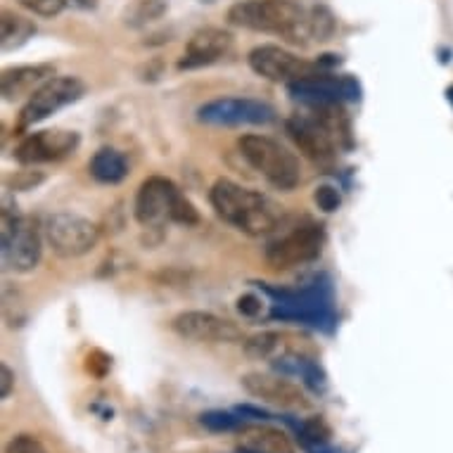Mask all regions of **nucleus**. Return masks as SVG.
I'll use <instances>...</instances> for the list:
<instances>
[{"instance_id": "nucleus-1", "label": "nucleus", "mask_w": 453, "mask_h": 453, "mask_svg": "<svg viewBox=\"0 0 453 453\" xmlns=\"http://www.w3.org/2000/svg\"><path fill=\"white\" fill-rule=\"evenodd\" d=\"M228 22L240 29L282 36L290 43L306 45L311 41L309 10L297 0H238L228 10Z\"/></svg>"}, {"instance_id": "nucleus-2", "label": "nucleus", "mask_w": 453, "mask_h": 453, "mask_svg": "<svg viewBox=\"0 0 453 453\" xmlns=\"http://www.w3.org/2000/svg\"><path fill=\"white\" fill-rule=\"evenodd\" d=\"M209 202L219 219L245 235H266L280 221V211L266 195L254 193L235 180L219 179L209 193Z\"/></svg>"}, {"instance_id": "nucleus-3", "label": "nucleus", "mask_w": 453, "mask_h": 453, "mask_svg": "<svg viewBox=\"0 0 453 453\" xmlns=\"http://www.w3.org/2000/svg\"><path fill=\"white\" fill-rule=\"evenodd\" d=\"M309 114L288 119V134L311 162L330 166L337 159V148L349 145V124L337 111V104H311Z\"/></svg>"}, {"instance_id": "nucleus-4", "label": "nucleus", "mask_w": 453, "mask_h": 453, "mask_svg": "<svg viewBox=\"0 0 453 453\" xmlns=\"http://www.w3.org/2000/svg\"><path fill=\"white\" fill-rule=\"evenodd\" d=\"M134 211L138 223L148 228H159L166 223H179V226L200 223V214L193 202L180 193L173 180L164 176L142 180L141 190L135 195Z\"/></svg>"}, {"instance_id": "nucleus-5", "label": "nucleus", "mask_w": 453, "mask_h": 453, "mask_svg": "<svg viewBox=\"0 0 453 453\" xmlns=\"http://www.w3.org/2000/svg\"><path fill=\"white\" fill-rule=\"evenodd\" d=\"M264 292L275 299L271 306V319L295 320L304 326L330 330L333 327V295L326 282H313L302 290H275L264 285Z\"/></svg>"}, {"instance_id": "nucleus-6", "label": "nucleus", "mask_w": 453, "mask_h": 453, "mask_svg": "<svg viewBox=\"0 0 453 453\" xmlns=\"http://www.w3.org/2000/svg\"><path fill=\"white\" fill-rule=\"evenodd\" d=\"M240 155L252 166L254 172L278 190H295L302 180V166L290 150L268 135H242L238 141Z\"/></svg>"}, {"instance_id": "nucleus-7", "label": "nucleus", "mask_w": 453, "mask_h": 453, "mask_svg": "<svg viewBox=\"0 0 453 453\" xmlns=\"http://www.w3.org/2000/svg\"><path fill=\"white\" fill-rule=\"evenodd\" d=\"M43 228H38L31 216L3 209L0 221V252L3 268L8 273H29L38 266L43 254Z\"/></svg>"}, {"instance_id": "nucleus-8", "label": "nucleus", "mask_w": 453, "mask_h": 453, "mask_svg": "<svg viewBox=\"0 0 453 453\" xmlns=\"http://www.w3.org/2000/svg\"><path fill=\"white\" fill-rule=\"evenodd\" d=\"M43 238L52 247V252L62 259H76L96 250L100 240V228L86 216L72 211H58L45 216Z\"/></svg>"}, {"instance_id": "nucleus-9", "label": "nucleus", "mask_w": 453, "mask_h": 453, "mask_svg": "<svg viewBox=\"0 0 453 453\" xmlns=\"http://www.w3.org/2000/svg\"><path fill=\"white\" fill-rule=\"evenodd\" d=\"M86 96V83L79 76H52L50 81H45L34 96L24 103L22 111H19V131H27L34 124H41L48 117H52L55 111H60L62 107L76 103Z\"/></svg>"}, {"instance_id": "nucleus-10", "label": "nucleus", "mask_w": 453, "mask_h": 453, "mask_svg": "<svg viewBox=\"0 0 453 453\" xmlns=\"http://www.w3.org/2000/svg\"><path fill=\"white\" fill-rule=\"evenodd\" d=\"M326 228L320 223H304L288 235H282L280 240L271 242L266 250V261L275 271L304 266V264L319 259L326 247Z\"/></svg>"}, {"instance_id": "nucleus-11", "label": "nucleus", "mask_w": 453, "mask_h": 453, "mask_svg": "<svg viewBox=\"0 0 453 453\" xmlns=\"http://www.w3.org/2000/svg\"><path fill=\"white\" fill-rule=\"evenodd\" d=\"M197 119L209 127H264L275 119V110L254 97H219L202 104Z\"/></svg>"}, {"instance_id": "nucleus-12", "label": "nucleus", "mask_w": 453, "mask_h": 453, "mask_svg": "<svg viewBox=\"0 0 453 453\" xmlns=\"http://www.w3.org/2000/svg\"><path fill=\"white\" fill-rule=\"evenodd\" d=\"M250 67L268 81H302L306 76L320 74V65L306 62L280 45H259L250 52Z\"/></svg>"}, {"instance_id": "nucleus-13", "label": "nucleus", "mask_w": 453, "mask_h": 453, "mask_svg": "<svg viewBox=\"0 0 453 453\" xmlns=\"http://www.w3.org/2000/svg\"><path fill=\"white\" fill-rule=\"evenodd\" d=\"M288 88L292 96L309 104H337L361 97V86L354 76H333L326 72L288 83Z\"/></svg>"}, {"instance_id": "nucleus-14", "label": "nucleus", "mask_w": 453, "mask_h": 453, "mask_svg": "<svg viewBox=\"0 0 453 453\" xmlns=\"http://www.w3.org/2000/svg\"><path fill=\"white\" fill-rule=\"evenodd\" d=\"M79 134L74 131H36V134L27 135L15 150V159L24 166H36V164L58 162L72 155L79 148Z\"/></svg>"}, {"instance_id": "nucleus-15", "label": "nucleus", "mask_w": 453, "mask_h": 453, "mask_svg": "<svg viewBox=\"0 0 453 453\" xmlns=\"http://www.w3.org/2000/svg\"><path fill=\"white\" fill-rule=\"evenodd\" d=\"M173 330L183 340L193 342H240L242 333L233 320H226L211 311H183L173 319Z\"/></svg>"}, {"instance_id": "nucleus-16", "label": "nucleus", "mask_w": 453, "mask_h": 453, "mask_svg": "<svg viewBox=\"0 0 453 453\" xmlns=\"http://www.w3.org/2000/svg\"><path fill=\"white\" fill-rule=\"evenodd\" d=\"M247 394L257 399L280 406V409H304V392L288 375H268V372H247L242 378Z\"/></svg>"}, {"instance_id": "nucleus-17", "label": "nucleus", "mask_w": 453, "mask_h": 453, "mask_svg": "<svg viewBox=\"0 0 453 453\" xmlns=\"http://www.w3.org/2000/svg\"><path fill=\"white\" fill-rule=\"evenodd\" d=\"M233 48V36L228 31L207 27V29L195 31L186 45V55L179 62V69H197L214 65L226 58Z\"/></svg>"}, {"instance_id": "nucleus-18", "label": "nucleus", "mask_w": 453, "mask_h": 453, "mask_svg": "<svg viewBox=\"0 0 453 453\" xmlns=\"http://www.w3.org/2000/svg\"><path fill=\"white\" fill-rule=\"evenodd\" d=\"M52 79L50 65H24V67H12L3 72L0 79V90L5 103H17V100H29L45 81Z\"/></svg>"}, {"instance_id": "nucleus-19", "label": "nucleus", "mask_w": 453, "mask_h": 453, "mask_svg": "<svg viewBox=\"0 0 453 453\" xmlns=\"http://www.w3.org/2000/svg\"><path fill=\"white\" fill-rule=\"evenodd\" d=\"M273 368L280 375H295L302 378L304 387L313 394H326L327 389V375L323 371V365L313 358H306L302 354H282V357L273 358Z\"/></svg>"}, {"instance_id": "nucleus-20", "label": "nucleus", "mask_w": 453, "mask_h": 453, "mask_svg": "<svg viewBox=\"0 0 453 453\" xmlns=\"http://www.w3.org/2000/svg\"><path fill=\"white\" fill-rule=\"evenodd\" d=\"M90 176L104 186H117L128 176L127 157L114 148H100L88 164Z\"/></svg>"}, {"instance_id": "nucleus-21", "label": "nucleus", "mask_w": 453, "mask_h": 453, "mask_svg": "<svg viewBox=\"0 0 453 453\" xmlns=\"http://www.w3.org/2000/svg\"><path fill=\"white\" fill-rule=\"evenodd\" d=\"M235 453H295V449L285 432L273 427H257V430H247Z\"/></svg>"}, {"instance_id": "nucleus-22", "label": "nucleus", "mask_w": 453, "mask_h": 453, "mask_svg": "<svg viewBox=\"0 0 453 453\" xmlns=\"http://www.w3.org/2000/svg\"><path fill=\"white\" fill-rule=\"evenodd\" d=\"M34 34H36V24L31 22V19L15 15L10 10L3 12V19H0V48H3V52L22 48Z\"/></svg>"}, {"instance_id": "nucleus-23", "label": "nucleus", "mask_w": 453, "mask_h": 453, "mask_svg": "<svg viewBox=\"0 0 453 453\" xmlns=\"http://www.w3.org/2000/svg\"><path fill=\"white\" fill-rule=\"evenodd\" d=\"M200 425L204 430L209 432H235V430H242L245 427V418L240 416L238 411L231 413V411H221V409H214V411H204L200 416Z\"/></svg>"}, {"instance_id": "nucleus-24", "label": "nucleus", "mask_w": 453, "mask_h": 453, "mask_svg": "<svg viewBox=\"0 0 453 453\" xmlns=\"http://www.w3.org/2000/svg\"><path fill=\"white\" fill-rule=\"evenodd\" d=\"M282 337L280 333H259L250 337L245 342V354L250 358L264 361V358H273V354L280 349Z\"/></svg>"}, {"instance_id": "nucleus-25", "label": "nucleus", "mask_w": 453, "mask_h": 453, "mask_svg": "<svg viewBox=\"0 0 453 453\" xmlns=\"http://www.w3.org/2000/svg\"><path fill=\"white\" fill-rule=\"evenodd\" d=\"M309 29L311 41H327L334 34V17L326 5H313L309 10Z\"/></svg>"}, {"instance_id": "nucleus-26", "label": "nucleus", "mask_w": 453, "mask_h": 453, "mask_svg": "<svg viewBox=\"0 0 453 453\" xmlns=\"http://www.w3.org/2000/svg\"><path fill=\"white\" fill-rule=\"evenodd\" d=\"M169 8L166 0H138L131 10V24H145V22H155L164 15V10Z\"/></svg>"}, {"instance_id": "nucleus-27", "label": "nucleus", "mask_w": 453, "mask_h": 453, "mask_svg": "<svg viewBox=\"0 0 453 453\" xmlns=\"http://www.w3.org/2000/svg\"><path fill=\"white\" fill-rule=\"evenodd\" d=\"M19 5L34 12V15L52 19V17H58L62 10L67 8V0H19Z\"/></svg>"}, {"instance_id": "nucleus-28", "label": "nucleus", "mask_w": 453, "mask_h": 453, "mask_svg": "<svg viewBox=\"0 0 453 453\" xmlns=\"http://www.w3.org/2000/svg\"><path fill=\"white\" fill-rule=\"evenodd\" d=\"M5 453H48V449L34 434H17L8 441Z\"/></svg>"}, {"instance_id": "nucleus-29", "label": "nucleus", "mask_w": 453, "mask_h": 453, "mask_svg": "<svg viewBox=\"0 0 453 453\" xmlns=\"http://www.w3.org/2000/svg\"><path fill=\"white\" fill-rule=\"evenodd\" d=\"M313 200H316L319 209H323L326 214H333V211H337V209H340V204H342V197H340V193H337V188H333V186L316 188Z\"/></svg>"}, {"instance_id": "nucleus-30", "label": "nucleus", "mask_w": 453, "mask_h": 453, "mask_svg": "<svg viewBox=\"0 0 453 453\" xmlns=\"http://www.w3.org/2000/svg\"><path fill=\"white\" fill-rule=\"evenodd\" d=\"M238 311L247 319H257L261 313V299L257 295H242L238 299Z\"/></svg>"}, {"instance_id": "nucleus-31", "label": "nucleus", "mask_w": 453, "mask_h": 453, "mask_svg": "<svg viewBox=\"0 0 453 453\" xmlns=\"http://www.w3.org/2000/svg\"><path fill=\"white\" fill-rule=\"evenodd\" d=\"M0 375H3V387H0V399H8L12 394V387H15V372L8 364L0 365Z\"/></svg>"}, {"instance_id": "nucleus-32", "label": "nucleus", "mask_w": 453, "mask_h": 453, "mask_svg": "<svg viewBox=\"0 0 453 453\" xmlns=\"http://www.w3.org/2000/svg\"><path fill=\"white\" fill-rule=\"evenodd\" d=\"M306 453H344L340 449H334L330 444H319V446H311V449H306Z\"/></svg>"}, {"instance_id": "nucleus-33", "label": "nucleus", "mask_w": 453, "mask_h": 453, "mask_svg": "<svg viewBox=\"0 0 453 453\" xmlns=\"http://www.w3.org/2000/svg\"><path fill=\"white\" fill-rule=\"evenodd\" d=\"M67 5H74V8L81 10H93L97 5V0H67Z\"/></svg>"}, {"instance_id": "nucleus-34", "label": "nucleus", "mask_w": 453, "mask_h": 453, "mask_svg": "<svg viewBox=\"0 0 453 453\" xmlns=\"http://www.w3.org/2000/svg\"><path fill=\"white\" fill-rule=\"evenodd\" d=\"M446 97H449V103H451V107H453V86H449V90H446Z\"/></svg>"}]
</instances>
